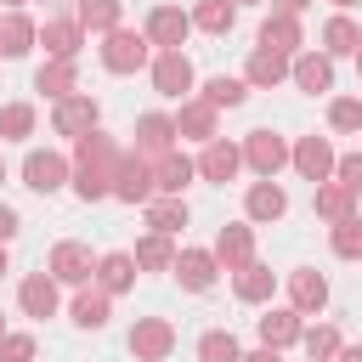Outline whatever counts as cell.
Returning a JSON list of instances; mask_svg holds the SVG:
<instances>
[{
	"label": "cell",
	"mask_w": 362,
	"mask_h": 362,
	"mask_svg": "<svg viewBox=\"0 0 362 362\" xmlns=\"http://www.w3.org/2000/svg\"><path fill=\"white\" fill-rule=\"evenodd\" d=\"M119 141L113 136H102V130H90V136H79V147H74V164H68V175H74V192L85 198V204H96V198H107L113 192V170H119Z\"/></svg>",
	"instance_id": "cell-1"
},
{
	"label": "cell",
	"mask_w": 362,
	"mask_h": 362,
	"mask_svg": "<svg viewBox=\"0 0 362 362\" xmlns=\"http://www.w3.org/2000/svg\"><path fill=\"white\" fill-rule=\"evenodd\" d=\"M147 34H136V28H107V40H102V68L107 74H136L141 62H147Z\"/></svg>",
	"instance_id": "cell-2"
},
{
	"label": "cell",
	"mask_w": 362,
	"mask_h": 362,
	"mask_svg": "<svg viewBox=\"0 0 362 362\" xmlns=\"http://www.w3.org/2000/svg\"><path fill=\"white\" fill-rule=\"evenodd\" d=\"M51 130L57 136H90L96 130V96H85V90H74V96H62L57 102V113H51Z\"/></svg>",
	"instance_id": "cell-3"
},
{
	"label": "cell",
	"mask_w": 362,
	"mask_h": 362,
	"mask_svg": "<svg viewBox=\"0 0 362 362\" xmlns=\"http://www.w3.org/2000/svg\"><path fill=\"white\" fill-rule=\"evenodd\" d=\"M238 153L249 158V170H255L260 181H272V175L288 164V147H283V136H272V130H249V141H243Z\"/></svg>",
	"instance_id": "cell-4"
},
{
	"label": "cell",
	"mask_w": 362,
	"mask_h": 362,
	"mask_svg": "<svg viewBox=\"0 0 362 362\" xmlns=\"http://www.w3.org/2000/svg\"><path fill=\"white\" fill-rule=\"evenodd\" d=\"M90 272H96V260H90L85 243H57V249H51V266H45L51 283H74V288H85Z\"/></svg>",
	"instance_id": "cell-5"
},
{
	"label": "cell",
	"mask_w": 362,
	"mask_h": 362,
	"mask_svg": "<svg viewBox=\"0 0 362 362\" xmlns=\"http://www.w3.org/2000/svg\"><path fill=\"white\" fill-rule=\"evenodd\" d=\"M130 351H136V362H164V356L175 351V328H170L164 317H141V322L130 328Z\"/></svg>",
	"instance_id": "cell-6"
},
{
	"label": "cell",
	"mask_w": 362,
	"mask_h": 362,
	"mask_svg": "<svg viewBox=\"0 0 362 362\" xmlns=\"http://www.w3.org/2000/svg\"><path fill=\"white\" fill-rule=\"evenodd\" d=\"M147 45H164V51H181V40L192 34V23H187V11L181 6H153L147 11Z\"/></svg>",
	"instance_id": "cell-7"
},
{
	"label": "cell",
	"mask_w": 362,
	"mask_h": 362,
	"mask_svg": "<svg viewBox=\"0 0 362 362\" xmlns=\"http://www.w3.org/2000/svg\"><path fill=\"white\" fill-rule=\"evenodd\" d=\"M113 198H124V204H147V198H153V164L136 158V153H124L119 170H113Z\"/></svg>",
	"instance_id": "cell-8"
},
{
	"label": "cell",
	"mask_w": 362,
	"mask_h": 362,
	"mask_svg": "<svg viewBox=\"0 0 362 362\" xmlns=\"http://www.w3.org/2000/svg\"><path fill=\"white\" fill-rule=\"evenodd\" d=\"M34 40L51 51V62H74V57H79V45H85V28H79L74 17H51L45 28H34Z\"/></svg>",
	"instance_id": "cell-9"
},
{
	"label": "cell",
	"mask_w": 362,
	"mask_h": 362,
	"mask_svg": "<svg viewBox=\"0 0 362 362\" xmlns=\"http://www.w3.org/2000/svg\"><path fill=\"white\" fill-rule=\"evenodd\" d=\"M164 153H175V124L164 119V113H141L136 119V158H164Z\"/></svg>",
	"instance_id": "cell-10"
},
{
	"label": "cell",
	"mask_w": 362,
	"mask_h": 362,
	"mask_svg": "<svg viewBox=\"0 0 362 362\" xmlns=\"http://www.w3.org/2000/svg\"><path fill=\"white\" fill-rule=\"evenodd\" d=\"M23 181H28L34 192H57V187L68 181V158L51 153V147H34V153L23 158Z\"/></svg>",
	"instance_id": "cell-11"
},
{
	"label": "cell",
	"mask_w": 362,
	"mask_h": 362,
	"mask_svg": "<svg viewBox=\"0 0 362 362\" xmlns=\"http://www.w3.org/2000/svg\"><path fill=\"white\" fill-rule=\"evenodd\" d=\"M153 90L158 96H187L192 90V62L181 51H158L153 57Z\"/></svg>",
	"instance_id": "cell-12"
},
{
	"label": "cell",
	"mask_w": 362,
	"mask_h": 362,
	"mask_svg": "<svg viewBox=\"0 0 362 362\" xmlns=\"http://www.w3.org/2000/svg\"><path fill=\"white\" fill-rule=\"evenodd\" d=\"M215 266H226V272H243L249 260H255V232L249 226H221V238H215Z\"/></svg>",
	"instance_id": "cell-13"
},
{
	"label": "cell",
	"mask_w": 362,
	"mask_h": 362,
	"mask_svg": "<svg viewBox=\"0 0 362 362\" xmlns=\"http://www.w3.org/2000/svg\"><path fill=\"white\" fill-rule=\"evenodd\" d=\"M170 272L181 277V288L204 294V288L215 283V272H221V266H215V255H209V249H181V255L170 260Z\"/></svg>",
	"instance_id": "cell-14"
},
{
	"label": "cell",
	"mask_w": 362,
	"mask_h": 362,
	"mask_svg": "<svg viewBox=\"0 0 362 362\" xmlns=\"http://www.w3.org/2000/svg\"><path fill=\"white\" fill-rule=\"evenodd\" d=\"M288 79H294L300 90H311V96H317V90H334V62H328L322 51H300L294 68H288Z\"/></svg>",
	"instance_id": "cell-15"
},
{
	"label": "cell",
	"mask_w": 362,
	"mask_h": 362,
	"mask_svg": "<svg viewBox=\"0 0 362 362\" xmlns=\"http://www.w3.org/2000/svg\"><path fill=\"white\" fill-rule=\"evenodd\" d=\"M288 158H294V170H300L305 181H317V187H322V181H328V170H334V153H328V141H322V136H300V147H294Z\"/></svg>",
	"instance_id": "cell-16"
},
{
	"label": "cell",
	"mask_w": 362,
	"mask_h": 362,
	"mask_svg": "<svg viewBox=\"0 0 362 362\" xmlns=\"http://www.w3.org/2000/svg\"><path fill=\"white\" fill-rule=\"evenodd\" d=\"M238 164H243V153H238L232 141H221V136H215V141H204V158H198L192 170H198L204 181H232V175H238Z\"/></svg>",
	"instance_id": "cell-17"
},
{
	"label": "cell",
	"mask_w": 362,
	"mask_h": 362,
	"mask_svg": "<svg viewBox=\"0 0 362 362\" xmlns=\"http://www.w3.org/2000/svg\"><path fill=\"white\" fill-rule=\"evenodd\" d=\"M192 175H198V170H192L187 153H164V158H153V192H164V198H181V187H187Z\"/></svg>",
	"instance_id": "cell-18"
},
{
	"label": "cell",
	"mask_w": 362,
	"mask_h": 362,
	"mask_svg": "<svg viewBox=\"0 0 362 362\" xmlns=\"http://www.w3.org/2000/svg\"><path fill=\"white\" fill-rule=\"evenodd\" d=\"M260 51H272V57L300 51V23H294L288 11H272V17L260 23Z\"/></svg>",
	"instance_id": "cell-19"
},
{
	"label": "cell",
	"mask_w": 362,
	"mask_h": 362,
	"mask_svg": "<svg viewBox=\"0 0 362 362\" xmlns=\"http://www.w3.org/2000/svg\"><path fill=\"white\" fill-rule=\"evenodd\" d=\"M243 209H249V221H283L288 192H283L277 181H255V187H249V198H243Z\"/></svg>",
	"instance_id": "cell-20"
},
{
	"label": "cell",
	"mask_w": 362,
	"mask_h": 362,
	"mask_svg": "<svg viewBox=\"0 0 362 362\" xmlns=\"http://www.w3.org/2000/svg\"><path fill=\"white\" fill-rule=\"evenodd\" d=\"M175 136H192V141H215V107L209 102H181V113L170 119Z\"/></svg>",
	"instance_id": "cell-21"
},
{
	"label": "cell",
	"mask_w": 362,
	"mask_h": 362,
	"mask_svg": "<svg viewBox=\"0 0 362 362\" xmlns=\"http://www.w3.org/2000/svg\"><path fill=\"white\" fill-rule=\"evenodd\" d=\"M17 300H23V311H28V317H51V311H57V283H51L45 272H34V277H23Z\"/></svg>",
	"instance_id": "cell-22"
},
{
	"label": "cell",
	"mask_w": 362,
	"mask_h": 362,
	"mask_svg": "<svg viewBox=\"0 0 362 362\" xmlns=\"http://www.w3.org/2000/svg\"><path fill=\"white\" fill-rule=\"evenodd\" d=\"M294 339H300V311H266L260 317V345L266 351H283Z\"/></svg>",
	"instance_id": "cell-23"
},
{
	"label": "cell",
	"mask_w": 362,
	"mask_h": 362,
	"mask_svg": "<svg viewBox=\"0 0 362 362\" xmlns=\"http://www.w3.org/2000/svg\"><path fill=\"white\" fill-rule=\"evenodd\" d=\"M96 283H102V294H124L136 283V260L130 255H102L96 260Z\"/></svg>",
	"instance_id": "cell-24"
},
{
	"label": "cell",
	"mask_w": 362,
	"mask_h": 362,
	"mask_svg": "<svg viewBox=\"0 0 362 362\" xmlns=\"http://www.w3.org/2000/svg\"><path fill=\"white\" fill-rule=\"evenodd\" d=\"M232 288H238V300H249V305H260V300H272V288H277V277L260 266V260H249L238 277H232Z\"/></svg>",
	"instance_id": "cell-25"
},
{
	"label": "cell",
	"mask_w": 362,
	"mask_h": 362,
	"mask_svg": "<svg viewBox=\"0 0 362 362\" xmlns=\"http://www.w3.org/2000/svg\"><path fill=\"white\" fill-rule=\"evenodd\" d=\"M187 23H192V28H204V34H226V28L238 23V6H232V0H198Z\"/></svg>",
	"instance_id": "cell-26"
},
{
	"label": "cell",
	"mask_w": 362,
	"mask_h": 362,
	"mask_svg": "<svg viewBox=\"0 0 362 362\" xmlns=\"http://www.w3.org/2000/svg\"><path fill=\"white\" fill-rule=\"evenodd\" d=\"M74 85H79V74H74V62H45V68L34 74V90H45L51 102H62V96H74Z\"/></svg>",
	"instance_id": "cell-27"
},
{
	"label": "cell",
	"mask_w": 362,
	"mask_h": 362,
	"mask_svg": "<svg viewBox=\"0 0 362 362\" xmlns=\"http://www.w3.org/2000/svg\"><path fill=\"white\" fill-rule=\"evenodd\" d=\"M147 226H153L158 238L181 232V226H187V204H181V198H147Z\"/></svg>",
	"instance_id": "cell-28"
},
{
	"label": "cell",
	"mask_w": 362,
	"mask_h": 362,
	"mask_svg": "<svg viewBox=\"0 0 362 362\" xmlns=\"http://www.w3.org/2000/svg\"><path fill=\"white\" fill-rule=\"evenodd\" d=\"M288 294H294V311H322L328 305V283L317 272H294L288 277Z\"/></svg>",
	"instance_id": "cell-29"
},
{
	"label": "cell",
	"mask_w": 362,
	"mask_h": 362,
	"mask_svg": "<svg viewBox=\"0 0 362 362\" xmlns=\"http://www.w3.org/2000/svg\"><path fill=\"white\" fill-rule=\"evenodd\" d=\"M28 45H34V23L23 11H6L0 17V57H23Z\"/></svg>",
	"instance_id": "cell-30"
},
{
	"label": "cell",
	"mask_w": 362,
	"mask_h": 362,
	"mask_svg": "<svg viewBox=\"0 0 362 362\" xmlns=\"http://www.w3.org/2000/svg\"><path fill=\"white\" fill-rule=\"evenodd\" d=\"M283 79H288V57H272V51H255V57H249V85L272 90V85H283Z\"/></svg>",
	"instance_id": "cell-31"
},
{
	"label": "cell",
	"mask_w": 362,
	"mask_h": 362,
	"mask_svg": "<svg viewBox=\"0 0 362 362\" xmlns=\"http://www.w3.org/2000/svg\"><path fill=\"white\" fill-rule=\"evenodd\" d=\"M317 215H328V221H345V215H356V192L351 187H317Z\"/></svg>",
	"instance_id": "cell-32"
},
{
	"label": "cell",
	"mask_w": 362,
	"mask_h": 362,
	"mask_svg": "<svg viewBox=\"0 0 362 362\" xmlns=\"http://www.w3.org/2000/svg\"><path fill=\"white\" fill-rule=\"evenodd\" d=\"M74 322L79 328H102L107 322V294L102 288H79L74 294Z\"/></svg>",
	"instance_id": "cell-33"
},
{
	"label": "cell",
	"mask_w": 362,
	"mask_h": 362,
	"mask_svg": "<svg viewBox=\"0 0 362 362\" xmlns=\"http://www.w3.org/2000/svg\"><path fill=\"white\" fill-rule=\"evenodd\" d=\"M34 136V107L28 102H6L0 107V141H23Z\"/></svg>",
	"instance_id": "cell-34"
},
{
	"label": "cell",
	"mask_w": 362,
	"mask_h": 362,
	"mask_svg": "<svg viewBox=\"0 0 362 362\" xmlns=\"http://www.w3.org/2000/svg\"><path fill=\"white\" fill-rule=\"evenodd\" d=\"M74 23L107 34V28H119V0H79V17H74Z\"/></svg>",
	"instance_id": "cell-35"
},
{
	"label": "cell",
	"mask_w": 362,
	"mask_h": 362,
	"mask_svg": "<svg viewBox=\"0 0 362 362\" xmlns=\"http://www.w3.org/2000/svg\"><path fill=\"white\" fill-rule=\"evenodd\" d=\"M243 96H249V85H243V79H226V74H221V79H209V85H204V96H198V102H209V107L221 113V107H238Z\"/></svg>",
	"instance_id": "cell-36"
},
{
	"label": "cell",
	"mask_w": 362,
	"mask_h": 362,
	"mask_svg": "<svg viewBox=\"0 0 362 362\" xmlns=\"http://www.w3.org/2000/svg\"><path fill=\"white\" fill-rule=\"evenodd\" d=\"M243 351H238V339L226 334V328H209L204 339H198V362H238Z\"/></svg>",
	"instance_id": "cell-37"
},
{
	"label": "cell",
	"mask_w": 362,
	"mask_h": 362,
	"mask_svg": "<svg viewBox=\"0 0 362 362\" xmlns=\"http://www.w3.org/2000/svg\"><path fill=\"white\" fill-rule=\"evenodd\" d=\"M322 45H328L334 57H351V51L362 45V34H356V23H351V17H334V23L322 28Z\"/></svg>",
	"instance_id": "cell-38"
},
{
	"label": "cell",
	"mask_w": 362,
	"mask_h": 362,
	"mask_svg": "<svg viewBox=\"0 0 362 362\" xmlns=\"http://www.w3.org/2000/svg\"><path fill=\"white\" fill-rule=\"evenodd\" d=\"M136 266H147V272H158V266H170L175 260V249H170V238H158V232H147L141 243H136V255H130Z\"/></svg>",
	"instance_id": "cell-39"
},
{
	"label": "cell",
	"mask_w": 362,
	"mask_h": 362,
	"mask_svg": "<svg viewBox=\"0 0 362 362\" xmlns=\"http://www.w3.org/2000/svg\"><path fill=\"white\" fill-rule=\"evenodd\" d=\"M334 255H339V260H356V255H362V221H356V215L334 221Z\"/></svg>",
	"instance_id": "cell-40"
},
{
	"label": "cell",
	"mask_w": 362,
	"mask_h": 362,
	"mask_svg": "<svg viewBox=\"0 0 362 362\" xmlns=\"http://www.w3.org/2000/svg\"><path fill=\"white\" fill-rule=\"evenodd\" d=\"M300 339H305L311 362H328V356L339 351V334H334V328H300Z\"/></svg>",
	"instance_id": "cell-41"
},
{
	"label": "cell",
	"mask_w": 362,
	"mask_h": 362,
	"mask_svg": "<svg viewBox=\"0 0 362 362\" xmlns=\"http://www.w3.org/2000/svg\"><path fill=\"white\" fill-rule=\"evenodd\" d=\"M328 124H334V130H362V102H356V96H339V102L328 107Z\"/></svg>",
	"instance_id": "cell-42"
},
{
	"label": "cell",
	"mask_w": 362,
	"mask_h": 362,
	"mask_svg": "<svg viewBox=\"0 0 362 362\" xmlns=\"http://www.w3.org/2000/svg\"><path fill=\"white\" fill-rule=\"evenodd\" d=\"M0 362H34V334H0Z\"/></svg>",
	"instance_id": "cell-43"
},
{
	"label": "cell",
	"mask_w": 362,
	"mask_h": 362,
	"mask_svg": "<svg viewBox=\"0 0 362 362\" xmlns=\"http://www.w3.org/2000/svg\"><path fill=\"white\" fill-rule=\"evenodd\" d=\"M328 175H334L339 187H351V192H356V187H362V181H356V175H362V158H356V153H345V158H334V170H328Z\"/></svg>",
	"instance_id": "cell-44"
},
{
	"label": "cell",
	"mask_w": 362,
	"mask_h": 362,
	"mask_svg": "<svg viewBox=\"0 0 362 362\" xmlns=\"http://www.w3.org/2000/svg\"><path fill=\"white\" fill-rule=\"evenodd\" d=\"M17 226H23V221H17V209H6V204H0V243H11V238H17Z\"/></svg>",
	"instance_id": "cell-45"
},
{
	"label": "cell",
	"mask_w": 362,
	"mask_h": 362,
	"mask_svg": "<svg viewBox=\"0 0 362 362\" xmlns=\"http://www.w3.org/2000/svg\"><path fill=\"white\" fill-rule=\"evenodd\" d=\"M238 362H283V356H277V351H266V345H260V351H249V356H238Z\"/></svg>",
	"instance_id": "cell-46"
},
{
	"label": "cell",
	"mask_w": 362,
	"mask_h": 362,
	"mask_svg": "<svg viewBox=\"0 0 362 362\" xmlns=\"http://www.w3.org/2000/svg\"><path fill=\"white\" fill-rule=\"evenodd\" d=\"M334 356H339V362H362V351H356V345H339Z\"/></svg>",
	"instance_id": "cell-47"
},
{
	"label": "cell",
	"mask_w": 362,
	"mask_h": 362,
	"mask_svg": "<svg viewBox=\"0 0 362 362\" xmlns=\"http://www.w3.org/2000/svg\"><path fill=\"white\" fill-rule=\"evenodd\" d=\"M277 6H283V11H288V17H294V11H300V6H305V0H277Z\"/></svg>",
	"instance_id": "cell-48"
},
{
	"label": "cell",
	"mask_w": 362,
	"mask_h": 362,
	"mask_svg": "<svg viewBox=\"0 0 362 362\" xmlns=\"http://www.w3.org/2000/svg\"><path fill=\"white\" fill-rule=\"evenodd\" d=\"M334 6H339V17H345V11H351V6H356V0H334Z\"/></svg>",
	"instance_id": "cell-49"
},
{
	"label": "cell",
	"mask_w": 362,
	"mask_h": 362,
	"mask_svg": "<svg viewBox=\"0 0 362 362\" xmlns=\"http://www.w3.org/2000/svg\"><path fill=\"white\" fill-rule=\"evenodd\" d=\"M6 272H11V266H6V243H0V277H6Z\"/></svg>",
	"instance_id": "cell-50"
},
{
	"label": "cell",
	"mask_w": 362,
	"mask_h": 362,
	"mask_svg": "<svg viewBox=\"0 0 362 362\" xmlns=\"http://www.w3.org/2000/svg\"><path fill=\"white\" fill-rule=\"evenodd\" d=\"M0 181H6V158H0Z\"/></svg>",
	"instance_id": "cell-51"
},
{
	"label": "cell",
	"mask_w": 362,
	"mask_h": 362,
	"mask_svg": "<svg viewBox=\"0 0 362 362\" xmlns=\"http://www.w3.org/2000/svg\"><path fill=\"white\" fill-rule=\"evenodd\" d=\"M0 334H6V317H0Z\"/></svg>",
	"instance_id": "cell-52"
},
{
	"label": "cell",
	"mask_w": 362,
	"mask_h": 362,
	"mask_svg": "<svg viewBox=\"0 0 362 362\" xmlns=\"http://www.w3.org/2000/svg\"><path fill=\"white\" fill-rule=\"evenodd\" d=\"M6 6H23V0H6Z\"/></svg>",
	"instance_id": "cell-53"
}]
</instances>
